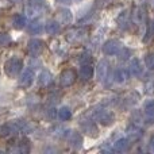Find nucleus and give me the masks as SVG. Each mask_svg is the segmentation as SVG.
Instances as JSON below:
<instances>
[{
	"instance_id": "obj_1",
	"label": "nucleus",
	"mask_w": 154,
	"mask_h": 154,
	"mask_svg": "<svg viewBox=\"0 0 154 154\" xmlns=\"http://www.w3.org/2000/svg\"><path fill=\"white\" fill-rule=\"evenodd\" d=\"M22 68H23V62H22V60L16 58V57H12V58H10L8 61H5L4 72L7 73V76H10V77H16L19 75V72L22 70Z\"/></svg>"
},
{
	"instance_id": "obj_2",
	"label": "nucleus",
	"mask_w": 154,
	"mask_h": 154,
	"mask_svg": "<svg viewBox=\"0 0 154 154\" xmlns=\"http://www.w3.org/2000/svg\"><path fill=\"white\" fill-rule=\"evenodd\" d=\"M87 38V31L84 29H80V27H75V29H70L66 32V39L68 42L73 43V45H80Z\"/></svg>"
},
{
	"instance_id": "obj_3",
	"label": "nucleus",
	"mask_w": 154,
	"mask_h": 154,
	"mask_svg": "<svg viewBox=\"0 0 154 154\" xmlns=\"http://www.w3.org/2000/svg\"><path fill=\"white\" fill-rule=\"evenodd\" d=\"M93 118L104 126H109V125H112V122H114V114H112L111 111H108V109H104V108L95 109V111H93Z\"/></svg>"
},
{
	"instance_id": "obj_4",
	"label": "nucleus",
	"mask_w": 154,
	"mask_h": 154,
	"mask_svg": "<svg viewBox=\"0 0 154 154\" xmlns=\"http://www.w3.org/2000/svg\"><path fill=\"white\" fill-rule=\"evenodd\" d=\"M76 80H77V73L75 69H65L60 75V84L64 88L73 85L76 82Z\"/></svg>"
},
{
	"instance_id": "obj_5",
	"label": "nucleus",
	"mask_w": 154,
	"mask_h": 154,
	"mask_svg": "<svg viewBox=\"0 0 154 154\" xmlns=\"http://www.w3.org/2000/svg\"><path fill=\"white\" fill-rule=\"evenodd\" d=\"M122 50V43L116 39H109L103 45V51L106 56H114Z\"/></svg>"
},
{
	"instance_id": "obj_6",
	"label": "nucleus",
	"mask_w": 154,
	"mask_h": 154,
	"mask_svg": "<svg viewBox=\"0 0 154 154\" xmlns=\"http://www.w3.org/2000/svg\"><path fill=\"white\" fill-rule=\"evenodd\" d=\"M43 49H45V43H43L41 39H37V38L30 39L29 43H27V50H29V53L34 57L39 56V54L43 51Z\"/></svg>"
},
{
	"instance_id": "obj_7",
	"label": "nucleus",
	"mask_w": 154,
	"mask_h": 154,
	"mask_svg": "<svg viewBox=\"0 0 154 154\" xmlns=\"http://www.w3.org/2000/svg\"><path fill=\"white\" fill-rule=\"evenodd\" d=\"M126 133H127V137L131 142L138 141V139H141L142 135H143V130H142L141 127H138L137 123H130V125L127 126V128H126Z\"/></svg>"
},
{
	"instance_id": "obj_8",
	"label": "nucleus",
	"mask_w": 154,
	"mask_h": 154,
	"mask_svg": "<svg viewBox=\"0 0 154 154\" xmlns=\"http://www.w3.org/2000/svg\"><path fill=\"white\" fill-rule=\"evenodd\" d=\"M108 70H109V64L107 60H101L97 64V68H96V76H97V80L101 82H104L107 79H108Z\"/></svg>"
},
{
	"instance_id": "obj_9",
	"label": "nucleus",
	"mask_w": 154,
	"mask_h": 154,
	"mask_svg": "<svg viewBox=\"0 0 154 154\" xmlns=\"http://www.w3.org/2000/svg\"><path fill=\"white\" fill-rule=\"evenodd\" d=\"M80 127H81L82 133L89 137H97V134H99L97 127H96L95 122H92V120H82L80 123Z\"/></svg>"
},
{
	"instance_id": "obj_10",
	"label": "nucleus",
	"mask_w": 154,
	"mask_h": 154,
	"mask_svg": "<svg viewBox=\"0 0 154 154\" xmlns=\"http://www.w3.org/2000/svg\"><path fill=\"white\" fill-rule=\"evenodd\" d=\"M116 23L119 26V29L122 30H128L130 29V24L133 23L131 22V14L128 11H122L119 14V16L116 18Z\"/></svg>"
},
{
	"instance_id": "obj_11",
	"label": "nucleus",
	"mask_w": 154,
	"mask_h": 154,
	"mask_svg": "<svg viewBox=\"0 0 154 154\" xmlns=\"http://www.w3.org/2000/svg\"><path fill=\"white\" fill-rule=\"evenodd\" d=\"M146 20V15H145V11L141 7H134L133 12H131V22L137 26H141L145 23Z\"/></svg>"
},
{
	"instance_id": "obj_12",
	"label": "nucleus",
	"mask_w": 154,
	"mask_h": 154,
	"mask_svg": "<svg viewBox=\"0 0 154 154\" xmlns=\"http://www.w3.org/2000/svg\"><path fill=\"white\" fill-rule=\"evenodd\" d=\"M34 72H32L31 69H26L23 73L20 75V79H19V84H20V87L23 88H29L30 85L34 82Z\"/></svg>"
},
{
	"instance_id": "obj_13",
	"label": "nucleus",
	"mask_w": 154,
	"mask_h": 154,
	"mask_svg": "<svg viewBox=\"0 0 154 154\" xmlns=\"http://www.w3.org/2000/svg\"><path fill=\"white\" fill-rule=\"evenodd\" d=\"M131 145H133V142H131L128 138H120L114 143V150L115 152H119V153L127 152V150L131 147Z\"/></svg>"
},
{
	"instance_id": "obj_14",
	"label": "nucleus",
	"mask_w": 154,
	"mask_h": 154,
	"mask_svg": "<svg viewBox=\"0 0 154 154\" xmlns=\"http://www.w3.org/2000/svg\"><path fill=\"white\" fill-rule=\"evenodd\" d=\"M68 141H69V145L75 149H80L82 145V137L80 133L77 131H70L69 137H68Z\"/></svg>"
},
{
	"instance_id": "obj_15",
	"label": "nucleus",
	"mask_w": 154,
	"mask_h": 154,
	"mask_svg": "<svg viewBox=\"0 0 154 154\" xmlns=\"http://www.w3.org/2000/svg\"><path fill=\"white\" fill-rule=\"evenodd\" d=\"M128 70H130V73H131V75H133L134 77H139V76H142V73H143V68H142L141 61H139L138 58H134L133 61H131Z\"/></svg>"
},
{
	"instance_id": "obj_16",
	"label": "nucleus",
	"mask_w": 154,
	"mask_h": 154,
	"mask_svg": "<svg viewBox=\"0 0 154 154\" xmlns=\"http://www.w3.org/2000/svg\"><path fill=\"white\" fill-rule=\"evenodd\" d=\"M93 76V68L91 64H85V65H81V69H80V79L82 81H88L91 80Z\"/></svg>"
},
{
	"instance_id": "obj_17",
	"label": "nucleus",
	"mask_w": 154,
	"mask_h": 154,
	"mask_svg": "<svg viewBox=\"0 0 154 154\" xmlns=\"http://www.w3.org/2000/svg\"><path fill=\"white\" fill-rule=\"evenodd\" d=\"M51 81H53V76L49 70H42L38 76V82H39L41 87H48L51 84Z\"/></svg>"
},
{
	"instance_id": "obj_18",
	"label": "nucleus",
	"mask_w": 154,
	"mask_h": 154,
	"mask_svg": "<svg viewBox=\"0 0 154 154\" xmlns=\"http://www.w3.org/2000/svg\"><path fill=\"white\" fill-rule=\"evenodd\" d=\"M145 114L147 116V123L153 125L154 123V100H150L145 104Z\"/></svg>"
},
{
	"instance_id": "obj_19",
	"label": "nucleus",
	"mask_w": 154,
	"mask_h": 154,
	"mask_svg": "<svg viewBox=\"0 0 154 154\" xmlns=\"http://www.w3.org/2000/svg\"><path fill=\"white\" fill-rule=\"evenodd\" d=\"M57 15H58V22H61V23H70L72 22V12L66 8L58 10Z\"/></svg>"
},
{
	"instance_id": "obj_20",
	"label": "nucleus",
	"mask_w": 154,
	"mask_h": 154,
	"mask_svg": "<svg viewBox=\"0 0 154 154\" xmlns=\"http://www.w3.org/2000/svg\"><path fill=\"white\" fill-rule=\"evenodd\" d=\"M45 30L49 35H56L60 32V23L56 20H49L45 26Z\"/></svg>"
},
{
	"instance_id": "obj_21",
	"label": "nucleus",
	"mask_w": 154,
	"mask_h": 154,
	"mask_svg": "<svg viewBox=\"0 0 154 154\" xmlns=\"http://www.w3.org/2000/svg\"><path fill=\"white\" fill-rule=\"evenodd\" d=\"M24 24H26V18H24L22 14H16V15L12 18V26H14V29L20 30V29H23V27H24Z\"/></svg>"
},
{
	"instance_id": "obj_22",
	"label": "nucleus",
	"mask_w": 154,
	"mask_h": 154,
	"mask_svg": "<svg viewBox=\"0 0 154 154\" xmlns=\"http://www.w3.org/2000/svg\"><path fill=\"white\" fill-rule=\"evenodd\" d=\"M43 30V24L41 23V20H32L29 24V31L31 34H41Z\"/></svg>"
},
{
	"instance_id": "obj_23",
	"label": "nucleus",
	"mask_w": 154,
	"mask_h": 154,
	"mask_svg": "<svg viewBox=\"0 0 154 154\" xmlns=\"http://www.w3.org/2000/svg\"><path fill=\"white\" fill-rule=\"evenodd\" d=\"M114 80L118 84H123L127 80V72L125 69H116L114 73Z\"/></svg>"
},
{
	"instance_id": "obj_24",
	"label": "nucleus",
	"mask_w": 154,
	"mask_h": 154,
	"mask_svg": "<svg viewBox=\"0 0 154 154\" xmlns=\"http://www.w3.org/2000/svg\"><path fill=\"white\" fill-rule=\"evenodd\" d=\"M57 115L61 120H69L72 118V111H70L68 107H61V108L57 111Z\"/></svg>"
},
{
	"instance_id": "obj_25",
	"label": "nucleus",
	"mask_w": 154,
	"mask_h": 154,
	"mask_svg": "<svg viewBox=\"0 0 154 154\" xmlns=\"http://www.w3.org/2000/svg\"><path fill=\"white\" fill-rule=\"evenodd\" d=\"M11 43V37L5 32H0V48H5Z\"/></svg>"
},
{
	"instance_id": "obj_26",
	"label": "nucleus",
	"mask_w": 154,
	"mask_h": 154,
	"mask_svg": "<svg viewBox=\"0 0 154 154\" xmlns=\"http://www.w3.org/2000/svg\"><path fill=\"white\" fill-rule=\"evenodd\" d=\"M145 62H146V66L150 70H154V53H150L145 57Z\"/></svg>"
},
{
	"instance_id": "obj_27",
	"label": "nucleus",
	"mask_w": 154,
	"mask_h": 154,
	"mask_svg": "<svg viewBox=\"0 0 154 154\" xmlns=\"http://www.w3.org/2000/svg\"><path fill=\"white\" fill-rule=\"evenodd\" d=\"M79 61H80V64H81V65L91 64V62H92V57H91L88 53H84V54H81V56H80Z\"/></svg>"
},
{
	"instance_id": "obj_28",
	"label": "nucleus",
	"mask_w": 154,
	"mask_h": 154,
	"mask_svg": "<svg viewBox=\"0 0 154 154\" xmlns=\"http://www.w3.org/2000/svg\"><path fill=\"white\" fill-rule=\"evenodd\" d=\"M150 149H152V152H154V134L150 137Z\"/></svg>"
},
{
	"instance_id": "obj_29",
	"label": "nucleus",
	"mask_w": 154,
	"mask_h": 154,
	"mask_svg": "<svg viewBox=\"0 0 154 154\" xmlns=\"http://www.w3.org/2000/svg\"><path fill=\"white\" fill-rule=\"evenodd\" d=\"M58 3H62V4H69L70 0H58Z\"/></svg>"
},
{
	"instance_id": "obj_30",
	"label": "nucleus",
	"mask_w": 154,
	"mask_h": 154,
	"mask_svg": "<svg viewBox=\"0 0 154 154\" xmlns=\"http://www.w3.org/2000/svg\"><path fill=\"white\" fill-rule=\"evenodd\" d=\"M76 2H80V0H76Z\"/></svg>"
},
{
	"instance_id": "obj_31",
	"label": "nucleus",
	"mask_w": 154,
	"mask_h": 154,
	"mask_svg": "<svg viewBox=\"0 0 154 154\" xmlns=\"http://www.w3.org/2000/svg\"><path fill=\"white\" fill-rule=\"evenodd\" d=\"M153 24H154V23H153Z\"/></svg>"
}]
</instances>
